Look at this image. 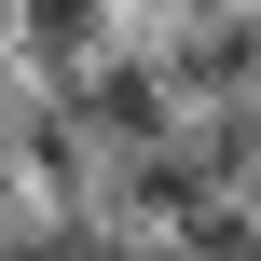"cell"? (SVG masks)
I'll return each mask as SVG.
<instances>
[{"label": "cell", "mask_w": 261, "mask_h": 261, "mask_svg": "<svg viewBox=\"0 0 261 261\" xmlns=\"http://www.w3.org/2000/svg\"><path fill=\"white\" fill-rule=\"evenodd\" d=\"M124 41V0H0V55L28 69V83H69V69H96Z\"/></svg>", "instance_id": "6da1fadb"}]
</instances>
